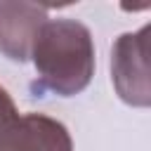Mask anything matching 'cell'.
Masks as SVG:
<instances>
[{"label": "cell", "instance_id": "3", "mask_svg": "<svg viewBox=\"0 0 151 151\" xmlns=\"http://www.w3.org/2000/svg\"><path fill=\"white\" fill-rule=\"evenodd\" d=\"M149 35L144 24L134 33H120L111 47V80L113 90L127 106H151V68H149Z\"/></svg>", "mask_w": 151, "mask_h": 151}, {"label": "cell", "instance_id": "2", "mask_svg": "<svg viewBox=\"0 0 151 151\" xmlns=\"http://www.w3.org/2000/svg\"><path fill=\"white\" fill-rule=\"evenodd\" d=\"M0 151H73L68 127L45 113H19L0 85Z\"/></svg>", "mask_w": 151, "mask_h": 151}, {"label": "cell", "instance_id": "4", "mask_svg": "<svg viewBox=\"0 0 151 151\" xmlns=\"http://www.w3.org/2000/svg\"><path fill=\"white\" fill-rule=\"evenodd\" d=\"M47 21V7L26 0H0V54L26 64L38 31Z\"/></svg>", "mask_w": 151, "mask_h": 151}, {"label": "cell", "instance_id": "1", "mask_svg": "<svg viewBox=\"0 0 151 151\" xmlns=\"http://www.w3.org/2000/svg\"><path fill=\"white\" fill-rule=\"evenodd\" d=\"M31 61L35 97L80 94L94 76V40L85 24L76 19H47L35 35Z\"/></svg>", "mask_w": 151, "mask_h": 151}]
</instances>
